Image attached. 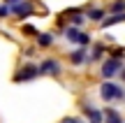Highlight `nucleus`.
Returning a JSON list of instances; mask_svg holds the SVG:
<instances>
[{
	"label": "nucleus",
	"mask_w": 125,
	"mask_h": 123,
	"mask_svg": "<svg viewBox=\"0 0 125 123\" xmlns=\"http://www.w3.org/2000/svg\"><path fill=\"white\" fill-rule=\"evenodd\" d=\"M100 95H102L104 102H114V100H123L125 91H123V86H118V84H114V81H104L102 86H100Z\"/></svg>",
	"instance_id": "f257e3e1"
},
{
	"label": "nucleus",
	"mask_w": 125,
	"mask_h": 123,
	"mask_svg": "<svg viewBox=\"0 0 125 123\" xmlns=\"http://www.w3.org/2000/svg\"><path fill=\"white\" fill-rule=\"evenodd\" d=\"M121 77H123V79H125V67H123V70H121Z\"/></svg>",
	"instance_id": "6ab92c4d"
},
{
	"label": "nucleus",
	"mask_w": 125,
	"mask_h": 123,
	"mask_svg": "<svg viewBox=\"0 0 125 123\" xmlns=\"http://www.w3.org/2000/svg\"><path fill=\"white\" fill-rule=\"evenodd\" d=\"M9 14H14L16 19H26V16H30V14H32V5L26 2V0H21V2H16V5L9 7Z\"/></svg>",
	"instance_id": "423d86ee"
},
{
	"label": "nucleus",
	"mask_w": 125,
	"mask_h": 123,
	"mask_svg": "<svg viewBox=\"0 0 125 123\" xmlns=\"http://www.w3.org/2000/svg\"><path fill=\"white\" fill-rule=\"evenodd\" d=\"M65 37H67L70 42H76V44H81V46L90 44V35H86V33H81L79 28H74V26L65 28Z\"/></svg>",
	"instance_id": "20e7f679"
},
{
	"label": "nucleus",
	"mask_w": 125,
	"mask_h": 123,
	"mask_svg": "<svg viewBox=\"0 0 125 123\" xmlns=\"http://www.w3.org/2000/svg\"><path fill=\"white\" fill-rule=\"evenodd\" d=\"M35 40H37L40 46H51V44H53V35H51V33H40Z\"/></svg>",
	"instance_id": "9b49d317"
},
{
	"label": "nucleus",
	"mask_w": 125,
	"mask_h": 123,
	"mask_svg": "<svg viewBox=\"0 0 125 123\" xmlns=\"http://www.w3.org/2000/svg\"><path fill=\"white\" fill-rule=\"evenodd\" d=\"M121 70H123V60H118V58H109V60H104V63H102V72H100V74H102L104 81H109V79L116 77Z\"/></svg>",
	"instance_id": "f03ea898"
},
{
	"label": "nucleus",
	"mask_w": 125,
	"mask_h": 123,
	"mask_svg": "<svg viewBox=\"0 0 125 123\" xmlns=\"http://www.w3.org/2000/svg\"><path fill=\"white\" fill-rule=\"evenodd\" d=\"M86 19H90V21H100V23H102V21H104V9H97V7L88 9V16H86Z\"/></svg>",
	"instance_id": "ddd939ff"
},
{
	"label": "nucleus",
	"mask_w": 125,
	"mask_h": 123,
	"mask_svg": "<svg viewBox=\"0 0 125 123\" xmlns=\"http://www.w3.org/2000/svg\"><path fill=\"white\" fill-rule=\"evenodd\" d=\"M104 123H125V121L121 119V114L116 109H107L104 112Z\"/></svg>",
	"instance_id": "9d476101"
},
{
	"label": "nucleus",
	"mask_w": 125,
	"mask_h": 123,
	"mask_svg": "<svg viewBox=\"0 0 125 123\" xmlns=\"http://www.w3.org/2000/svg\"><path fill=\"white\" fill-rule=\"evenodd\" d=\"M62 123H81V119H72V116H67V119H62Z\"/></svg>",
	"instance_id": "a211bd4d"
},
{
	"label": "nucleus",
	"mask_w": 125,
	"mask_h": 123,
	"mask_svg": "<svg viewBox=\"0 0 125 123\" xmlns=\"http://www.w3.org/2000/svg\"><path fill=\"white\" fill-rule=\"evenodd\" d=\"M23 33H26L28 37H37L40 33H37V28H32V26H23Z\"/></svg>",
	"instance_id": "dca6fc26"
},
{
	"label": "nucleus",
	"mask_w": 125,
	"mask_h": 123,
	"mask_svg": "<svg viewBox=\"0 0 125 123\" xmlns=\"http://www.w3.org/2000/svg\"><path fill=\"white\" fill-rule=\"evenodd\" d=\"M104 56V46L102 44H95V49H93V56H88V60H100Z\"/></svg>",
	"instance_id": "4468645a"
},
{
	"label": "nucleus",
	"mask_w": 125,
	"mask_h": 123,
	"mask_svg": "<svg viewBox=\"0 0 125 123\" xmlns=\"http://www.w3.org/2000/svg\"><path fill=\"white\" fill-rule=\"evenodd\" d=\"M37 67H40V74H51V77H60L62 74V65L53 58L42 60V65H37Z\"/></svg>",
	"instance_id": "7ed1b4c3"
},
{
	"label": "nucleus",
	"mask_w": 125,
	"mask_h": 123,
	"mask_svg": "<svg viewBox=\"0 0 125 123\" xmlns=\"http://www.w3.org/2000/svg\"><path fill=\"white\" fill-rule=\"evenodd\" d=\"M121 21H125V12H123V14H114V16L104 19V21H102V28H109V26H116V23H121Z\"/></svg>",
	"instance_id": "f8f14e48"
},
{
	"label": "nucleus",
	"mask_w": 125,
	"mask_h": 123,
	"mask_svg": "<svg viewBox=\"0 0 125 123\" xmlns=\"http://www.w3.org/2000/svg\"><path fill=\"white\" fill-rule=\"evenodd\" d=\"M67 19L74 23V28H76V26H83V21H86V16H83L81 9H72V12H67Z\"/></svg>",
	"instance_id": "1a4fd4ad"
},
{
	"label": "nucleus",
	"mask_w": 125,
	"mask_h": 123,
	"mask_svg": "<svg viewBox=\"0 0 125 123\" xmlns=\"http://www.w3.org/2000/svg\"><path fill=\"white\" fill-rule=\"evenodd\" d=\"M70 60H72V65H81V63H86L88 60V54H86V49L81 46V49H74L70 54Z\"/></svg>",
	"instance_id": "6e6552de"
},
{
	"label": "nucleus",
	"mask_w": 125,
	"mask_h": 123,
	"mask_svg": "<svg viewBox=\"0 0 125 123\" xmlns=\"http://www.w3.org/2000/svg\"><path fill=\"white\" fill-rule=\"evenodd\" d=\"M109 9H111L114 14H123L125 12V0H116V2H111V7H109Z\"/></svg>",
	"instance_id": "2eb2a0df"
},
{
	"label": "nucleus",
	"mask_w": 125,
	"mask_h": 123,
	"mask_svg": "<svg viewBox=\"0 0 125 123\" xmlns=\"http://www.w3.org/2000/svg\"><path fill=\"white\" fill-rule=\"evenodd\" d=\"M83 114L88 116V121H90V123H104V114H102L100 109H95V107H86Z\"/></svg>",
	"instance_id": "0eeeda50"
},
{
	"label": "nucleus",
	"mask_w": 125,
	"mask_h": 123,
	"mask_svg": "<svg viewBox=\"0 0 125 123\" xmlns=\"http://www.w3.org/2000/svg\"><path fill=\"white\" fill-rule=\"evenodd\" d=\"M40 77V67L37 65H26V67H21L16 74H14V81H30V79H37Z\"/></svg>",
	"instance_id": "39448f33"
},
{
	"label": "nucleus",
	"mask_w": 125,
	"mask_h": 123,
	"mask_svg": "<svg viewBox=\"0 0 125 123\" xmlns=\"http://www.w3.org/2000/svg\"><path fill=\"white\" fill-rule=\"evenodd\" d=\"M7 14H9V7L7 5H0V19H5Z\"/></svg>",
	"instance_id": "f3484780"
}]
</instances>
